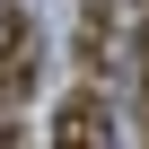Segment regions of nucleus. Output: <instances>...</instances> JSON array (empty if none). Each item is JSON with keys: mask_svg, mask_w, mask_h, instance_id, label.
Listing matches in <instances>:
<instances>
[{"mask_svg": "<svg viewBox=\"0 0 149 149\" xmlns=\"http://www.w3.org/2000/svg\"><path fill=\"white\" fill-rule=\"evenodd\" d=\"M53 149H114L105 97H61V105H53Z\"/></svg>", "mask_w": 149, "mask_h": 149, "instance_id": "f257e3e1", "label": "nucleus"}, {"mask_svg": "<svg viewBox=\"0 0 149 149\" xmlns=\"http://www.w3.org/2000/svg\"><path fill=\"white\" fill-rule=\"evenodd\" d=\"M26 53V26H18V9H9V0H0V61H18Z\"/></svg>", "mask_w": 149, "mask_h": 149, "instance_id": "f03ea898", "label": "nucleus"}, {"mask_svg": "<svg viewBox=\"0 0 149 149\" xmlns=\"http://www.w3.org/2000/svg\"><path fill=\"white\" fill-rule=\"evenodd\" d=\"M18 88H26V53H18V61H0V114H9V97H18Z\"/></svg>", "mask_w": 149, "mask_h": 149, "instance_id": "7ed1b4c3", "label": "nucleus"}, {"mask_svg": "<svg viewBox=\"0 0 149 149\" xmlns=\"http://www.w3.org/2000/svg\"><path fill=\"white\" fill-rule=\"evenodd\" d=\"M140 61H149V44H140Z\"/></svg>", "mask_w": 149, "mask_h": 149, "instance_id": "20e7f679", "label": "nucleus"}]
</instances>
